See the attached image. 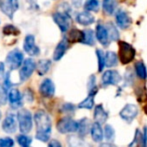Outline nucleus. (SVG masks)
Wrapping results in <instances>:
<instances>
[{
  "instance_id": "f257e3e1",
  "label": "nucleus",
  "mask_w": 147,
  "mask_h": 147,
  "mask_svg": "<svg viewBox=\"0 0 147 147\" xmlns=\"http://www.w3.org/2000/svg\"><path fill=\"white\" fill-rule=\"evenodd\" d=\"M34 121L36 125L35 137L42 142H47L51 134V119L44 110H38L34 114Z\"/></svg>"
},
{
  "instance_id": "f03ea898",
  "label": "nucleus",
  "mask_w": 147,
  "mask_h": 147,
  "mask_svg": "<svg viewBox=\"0 0 147 147\" xmlns=\"http://www.w3.org/2000/svg\"><path fill=\"white\" fill-rule=\"evenodd\" d=\"M119 50H118V58L122 64H128L133 61L135 57V49L132 45L125 41H119Z\"/></svg>"
},
{
  "instance_id": "7ed1b4c3",
  "label": "nucleus",
  "mask_w": 147,
  "mask_h": 147,
  "mask_svg": "<svg viewBox=\"0 0 147 147\" xmlns=\"http://www.w3.org/2000/svg\"><path fill=\"white\" fill-rule=\"evenodd\" d=\"M17 122L19 124V129L23 134H26L30 132L32 129L33 119L32 115L27 109H21L17 113Z\"/></svg>"
},
{
  "instance_id": "20e7f679",
  "label": "nucleus",
  "mask_w": 147,
  "mask_h": 147,
  "mask_svg": "<svg viewBox=\"0 0 147 147\" xmlns=\"http://www.w3.org/2000/svg\"><path fill=\"white\" fill-rule=\"evenodd\" d=\"M57 130L62 134H67V133H74L77 132L78 129V122L73 120L71 117L65 116L59 120L57 122Z\"/></svg>"
},
{
  "instance_id": "39448f33",
  "label": "nucleus",
  "mask_w": 147,
  "mask_h": 147,
  "mask_svg": "<svg viewBox=\"0 0 147 147\" xmlns=\"http://www.w3.org/2000/svg\"><path fill=\"white\" fill-rule=\"evenodd\" d=\"M24 56L19 49H13L6 56V64L10 70H15L22 65Z\"/></svg>"
},
{
  "instance_id": "423d86ee",
  "label": "nucleus",
  "mask_w": 147,
  "mask_h": 147,
  "mask_svg": "<svg viewBox=\"0 0 147 147\" xmlns=\"http://www.w3.org/2000/svg\"><path fill=\"white\" fill-rule=\"evenodd\" d=\"M52 18L62 33H65L69 30L70 23H71V18L69 14L63 13V12H54Z\"/></svg>"
},
{
  "instance_id": "0eeeda50",
  "label": "nucleus",
  "mask_w": 147,
  "mask_h": 147,
  "mask_svg": "<svg viewBox=\"0 0 147 147\" xmlns=\"http://www.w3.org/2000/svg\"><path fill=\"white\" fill-rule=\"evenodd\" d=\"M36 69V63L33 59L27 58L23 61L21 65V68L19 70V78L20 81H26L28 78L33 74L34 70Z\"/></svg>"
},
{
  "instance_id": "6e6552de",
  "label": "nucleus",
  "mask_w": 147,
  "mask_h": 147,
  "mask_svg": "<svg viewBox=\"0 0 147 147\" xmlns=\"http://www.w3.org/2000/svg\"><path fill=\"white\" fill-rule=\"evenodd\" d=\"M122 77L119 72L116 70H107L102 74L101 77V83L103 86H110V85H117L121 82Z\"/></svg>"
},
{
  "instance_id": "1a4fd4ad",
  "label": "nucleus",
  "mask_w": 147,
  "mask_h": 147,
  "mask_svg": "<svg viewBox=\"0 0 147 147\" xmlns=\"http://www.w3.org/2000/svg\"><path fill=\"white\" fill-rule=\"evenodd\" d=\"M138 115V107L135 104H126L120 110L119 116L123 121L131 123Z\"/></svg>"
},
{
  "instance_id": "9d476101",
  "label": "nucleus",
  "mask_w": 147,
  "mask_h": 147,
  "mask_svg": "<svg viewBox=\"0 0 147 147\" xmlns=\"http://www.w3.org/2000/svg\"><path fill=\"white\" fill-rule=\"evenodd\" d=\"M0 9L7 17L12 19L14 13L19 9V1L18 0H3L0 2Z\"/></svg>"
},
{
  "instance_id": "9b49d317",
  "label": "nucleus",
  "mask_w": 147,
  "mask_h": 147,
  "mask_svg": "<svg viewBox=\"0 0 147 147\" xmlns=\"http://www.w3.org/2000/svg\"><path fill=\"white\" fill-rule=\"evenodd\" d=\"M23 49L30 56H38L40 54V48L37 46L36 42H35V37L31 34L27 35L24 38Z\"/></svg>"
},
{
  "instance_id": "f8f14e48",
  "label": "nucleus",
  "mask_w": 147,
  "mask_h": 147,
  "mask_svg": "<svg viewBox=\"0 0 147 147\" xmlns=\"http://www.w3.org/2000/svg\"><path fill=\"white\" fill-rule=\"evenodd\" d=\"M2 129L6 133H14L17 130V117L14 113H8L2 122Z\"/></svg>"
},
{
  "instance_id": "ddd939ff",
  "label": "nucleus",
  "mask_w": 147,
  "mask_h": 147,
  "mask_svg": "<svg viewBox=\"0 0 147 147\" xmlns=\"http://www.w3.org/2000/svg\"><path fill=\"white\" fill-rule=\"evenodd\" d=\"M39 92L45 98H51L55 93V85L49 78L44 79L39 85Z\"/></svg>"
},
{
  "instance_id": "4468645a",
  "label": "nucleus",
  "mask_w": 147,
  "mask_h": 147,
  "mask_svg": "<svg viewBox=\"0 0 147 147\" xmlns=\"http://www.w3.org/2000/svg\"><path fill=\"white\" fill-rule=\"evenodd\" d=\"M115 21H116L117 26L121 28V29H127V28L130 27V25L132 23V20L130 18V16L128 15V13L122 9H119L116 12Z\"/></svg>"
},
{
  "instance_id": "2eb2a0df",
  "label": "nucleus",
  "mask_w": 147,
  "mask_h": 147,
  "mask_svg": "<svg viewBox=\"0 0 147 147\" xmlns=\"http://www.w3.org/2000/svg\"><path fill=\"white\" fill-rule=\"evenodd\" d=\"M95 36L96 39L99 41L101 45L104 47H107L110 44V41L108 38V33H107V29L103 23H98L96 26V32H95Z\"/></svg>"
},
{
  "instance_id": "dca6fc26",
  "label": "nucleus",
  "mask_w": 147,
  "mask_h": 147,
  "mask_svg": "<svg viewBox=\"0 0 147 147\" xmlns=\"http://www.w3.org/2000/svg\"><path fill=\"white\" fill-rule=\"evenodd\" d=\"M7 97L12 108H18L22 105V95L18 89L12 88L7 92Z\"/></svg>"
},
{
  "instance_id": "f3484780",
  "label": "nucleus",
  "mask_w": 147,
  "mask_h": 147,
  "mask_svg": "<svg viewBox=\"0 0 147 147\" xmlns=\"http://www.w3.org/2000/svg\"><path fill=\"white\" fill-rule=\"evenodd\" d=\"M68 48H69V42L67 41L66 37H64L57 44V46L55 47V50L53 52V60L54 61H59L64 56V54L66 53Z\"/></svg>"
},
{
  "instance_id": "a211bd4d",
  "label": "nucleus",
  "mask_w": 147,
  "mask_h": 147,
  "mask_svg": "<svg viewBox=\"0 0 147 147\" xmlns=\"http://www.w3.org/2000/svg\"><path fill=\"white\" fill-rule=\"evenodd\" d=\"M75 20L78 24L80 25H83V26H89L91 24L94 23L95 21V17L90 13V12L87 11H81V12H78L77 15L75 17Z\"/></svg>"
},
{
  "instance_id": "6ab92c4d",
  "label": "nucleus",
  "mask_w": 147,
  "mask_h": 147,
  "mask_svg": "<svg viewBox=\"0 0 147 147\" xmlns=\"http://www.w3.org/2000/svg\"><path fill=\"white\" fill-rule=\"evenodd\" d=\"M108 116H109L108 112L105 110L102 104H99V105H97V106H95V108H94V120H95L96 123L102 125V124H104L105 122L107 121Z\"/></svg>"
},
{
  "instance_id": "aec40b11",
  "label": "nucleus",
  "mask_w": 147,
  "mask_h": 147,
  "mask_svg": "<svg viewBox=\"0 0 147 147\" xmlns=\"http://www.w3.org/2000/svg\"><path fill=\"white\" fill-rule=\"evenodd\" d=\"M90 133H91V137H92L93 141L97 142V143L101 142L103 140V138H104V136H103L102 127H101L100 124L96 123V122H94V123L91 125Z\"/></svg>"
},
{
  "instance_id": "412c9836",
  "label": "nucleus",
  "mask_w": 147,
  "mask_h": 147,
  "mask_svg": "<svg viewBox=\"0 0 147 147\" xmlns=\"http://www.w3.org/2000/svg\"><path fill=\"white\" fill-rule=\"evenodd\" d=\"M77 122H78L77 132L79 134V137H84L90 131V127H91L90 121H89L88 118H82L81 120H79Z\"/></svg>"
},
{
  "instance_id": "4be33fe9",
  "label": "nucleus",
  "mask_w": 147,
  "mask_h": 147,
  "mask_svg": "<svg viewBox=\"0 0 147 147\" xmlns=\"http://www.w3.org/2000/svg\"><path fill=\"white\" fill-rule=\"evenodd\" d=\"M82 38H83V30H79L77 28H72L71 30L68 32L67 41L71 43L80 42L81 43Z\"/></svg>"
},
{
  "instance_id": "5701e85b",
  "label": "nucleus",
  "mask_w": 147,
  "mask_h": 147,
  "mask_svg": "<svg viewBox=\"0 0 147 147\" xmlns=\"http://www.w3.org/2000/svg\"><path fill=\"white\" fill-rule=\"evenodd\" d=\"M67 143L69 147H91L85 140L79 136L71 135L67 138Z\"/></svg>"
},
{
  "instance_id": "b1692460",
  "label": "nucleus",
  "mask_w": 147,
  "mask_h": 147,
  "mask_svg": "<svg viewBox=\"0 0 147 147\" xmlns=\"http://www.w3.org/2000/svg\"><path fill=\"white\" fill-rule=\"evenodd\" d=\"M117 7V0H103L102 9L106 15H112Z\"/></svg>"
},
{
  "instance_id": "393cba45",
  "label": "nucleus",
  "mask_w": 147,
  "mask_h": 147,
  "mask_svg": "<svg viewBox=\"0 0 147 147\" xmlns=\"http://www.w3.org/2000/svg\"><path fill=\"white\" fill-rule=\"evenodd\" d=\"M51 67V61L48 59H42V60H39L38 63L36 64V70L38 72V74L40 76L44 75L46 74L47 72L49 71Z\"/></svg>"
},
{
  "instance_id": "a878e982",
  "label": "nucleus",
  "mask_w": 147,
  "mask_h": 147,
  "mask_svg": "<svg viewBox=\"0 0 147 147\" xmlns=\"http://www.w3.org/2000/svg\"><path fill=\"white\" fill-rule=\"evenodd\" d=\"M107 29V33H108V38L109 41H117L119 39V32L117 30V27L112 23V22H108L105 25Z\"/></svg>"
},
{
  "instance_id": "bb28decb",
  "label": "nucleus",
  "mask_w": 147,
  "mask_h": 147,
  "mask_svg": "<svg viewBox=\"0 0 147 147\" xmlns=\"http://www.w3.org/2000/svg\"><path fill=\"white\" fill-rule=\"evenodd\" d=\"M118 63V56L113 51H107L105 53V66L108 68L114 67Z\"/></svg>"
},
{
  "instance_id": "cd10ccee",
  "label": "nucleus",
  "mask_w": 147,
  "mask_h": 147,
  "mask_svg": "<svg viewBox=\"0 0 147 147\" xmlns=\"http://www.w3.org/2000/svg\"><path fill=\"white\" fill-rule=\"evenodd\" d=\"M81 43L85 45H89V46H92V45L95 44V35L93 30L91 29L83 30V38H82Z\"/></svg>"
},
{
  "instance_id": "c85d7f7f",
  "label": "nucleus",
  "mask_w": 147,
  "mask_h": 147,
  "mask_svg": "<svg viewBox=\"0 0 147 147\" xmlns=\"http://www.w3.org/2000/svg\"><path fill=\"white\" fill-rule=\"evenodd\" d=\"M135 73L141 80H145L147 78V69L145 64L142 61H138L135 63Z\"/></svg>"
},
{
  "instance_id": "c756f323",
  "label": "nucleus",
  "mask_w": 147,
  "mask_h": 147,
  "mask_svg": "<svg viewBox=\"0 0 147 147\" xmlns=\"http://www.w3.org/2000/svg\"><path fill=\"white\" fill-rule=\"evenodd\" d=\"M100 8L99 0H86L84 3V9L87 12H97Z\"/></svg>"
},
{
  "instance_id": "7c9ffc66",
  "label": "nucleus",
  "mask_w": 147,
  "mask_h": 147,
  "mask_svg": "<svg viewBox=\"0 0 147 147\" xmlns=\"http://www.w3.org/2000/svg\"><path fill=\"white\" fill-rule=\"evenodd\" d=\"M103 136L105 137L107 142L112 143L114 141L115 138V130L110 124H106L104 127V131H103Z\"/></svg>"
},
{
  "instance_id": "2f4dec72",
  "label": "nucleus",
  "mask_w": 147,
  "mask_h": 147,
  "mask_svg": "<svg viewBox=\"0 0 147 147\" xmlns=\"http://www.w3.org/2000/svg\"><path fill=\"white\" fill-rule=\"evenodd\" d=\"M87 88H88V95L94 97L95 94L97 93V91H98V87L96 85V77H95V75H91L89 77Z\"/></svg>"
},
{
  "instance_id": "473e14b6",
  "label": "nucleus",
  "mask_w": 147,
  "mask_h": 147,
  "mask_svg": "<svg viewBox=\"0 0 147 147\" xmlns=\"http://www.w3.org/2000/svg\"><path fill=\"white\" fill-rule=\"evenodd\" d=\"M2 32L5 36H18L20 34L19 29L12 24H6L2 29Z\"/></svg>"
},
{
  "instance_id": "72a5a7b5",
  "label": "nucleus",
  "mask_w": 147,
  "mask_h": 147,
  "mask_svg": "<svg viewBox=\"0 0 147 147\" xmlns=\"http://www.w3.org/2000/svg\"><path fill=\"white\" fill-rule=\"evenodd\" d=\"M93 106H94V97L88 95L82 102H80L78 104L77 107L80 109H88V110H90V109L93 108Z\"/></svg>"
},
{
  "instance_id": "f704fd0d",
  "label": "nucleus",
  "mask_w": 147,
  "mask_h": 147,
  "mask_svg": "<svg viewBox=\"0 0 147 147\" xmlns=\"http://www.w3.org/2000/svg\"><path fill=\"white\" fill-rule=\"evenodd\" d=\"M96 55L98 59V72H102L105 67V53L101 49H97Z\"/></svg>"
},
{
  "instance_id": "c9c22d12",
  "label": "nucleus",
  "mask_w": 147,
  "mask_h": 147,
  "mask_svg": "<svg viewBox=\"0 0 147 147\" xmlns=\"http://www.w3.org/2000/svg\"><path fill=\"white\" fill-rule=\"evenodd\" d=\"M17 142L22 147H29L31 142H32V139L26 134H20V135L17 136Z\"/></svg>"
},
{
  "instance_id": "e433bc0d",
  "label": "nucleus",
  "mask_w": 147,
  "mask_h": 147,
  "mask_svg": "<svg viewBox=\"0 0 147 147\" xmlns=\"http://www.w3.org/2000/svg\"><path fill=\"white\" fill-rule=\"evenodd\" d=\"M14 141L10 137L0 138V147H13Z\"/></svg>"
},
{
  "instance_id": "4c0bfd02",
  "label": "nucleus",
  "mask_w": 147,
  "mask_h": 147,
  "mask_svg": "<svg viewBox=\"0 0 147 147\" xmlns=\"http://www.w3.org/2000/svg\"><path fill=\"white\" fill-rule=\"evenodd\" d=\"M75 110V107H74L73 104L71 103H66L62 106V111L65 113H71V112H74Z\"/></svg>"
},
{
  "instance_id": "58836bf2",
  "label": "nucleus",
  "mask_w": 147,
  "mask_h": 147,
  "mask_svg": "<svg viewBox=\"0 0 147 147\" xmlns=\"http://www.w3.org/2000/svg\"><path fill=\"white\" fill-rule=\"evenodd\" d=\"M48 147H62V145H61V143H60L58 140L52 139V140H50V142H49Z\"/></svg>"
},
{
  "instance_id": "ea45409f",
  "label": "nucleus",
  "mask_w": 147,
  "mask_h": 147,
  "mask_svg": "<svg viewBox=\"0 0 147 147\" xmlns=\"http://www.w3.org/2000/svg\"><path fill=\"white\" fill-rule=\"evenodd\" d=\"M72 5L74 6L75 8H79L81 7L82 3H83V0H71Z\"/></svg>"
},
{
  "instance_id": "a19ab883",
  "label": "nucleus",
  "mask_w": 147,
  "mask_h": 147,
  "mask_svg": "<svg viewBox=\"0 0 147 147\" xmlns=\"http://www.w3.org/2000/svg\"><path fill=\"white\" fill-rule=\"evenodd\" d=\"M99 147H117L115 146L113 143H109V142H103V143H101Z\"/></svg>"
},
{
  "instance_id": "79ce46f5",
  "label": "nucleus",
  "mask_w": 147,
  "mask_h": 147,
  "mask_svg": "<svg viewBox=\"0 0 147 147\" xmlns=\"http://www.w3.org/2000/svg\"><path fill=\"white\" fill-rule=\"evenodd\" d=\"M4 69H5V65H4L3 62H0V74H2L4 72Z\"/></svg>"
},
{
  "instance_id": "37998d69",
  "label": "nucleus",
  "mask_w": 147,
  "mask_h": 147,
  "mask_svg": "<svg viewBox=\"0 0 147 147\" xmlns=\"http://www.w3.org/2000/svg\"><path fill=\"white\" fill-rule=\"evenodd\" d=\"M144 111H145V113H146V115H147V104L144 106Z\"/></svg>"
},
{
  "instance_id": "c03bdc74",
  "label": "nucleus",
  "mask_w": 147,
  "mask_h": 147,
  "mask_svg": "<svg viewBox=\"0 0 147 147\" xmlns=\"http://www.w3.org/2000/svg\"><path fill=\"white\" fill-rule=\"evenodd\" d=\"M0 118H1V112H0Z\"/></svg>"
}]
</instances>
